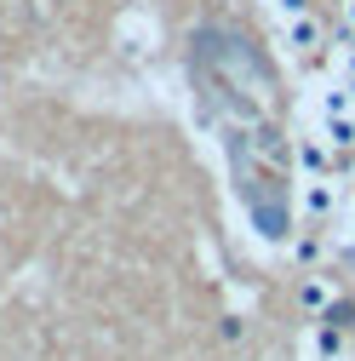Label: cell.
<instances>
[{
    "label": "cell",
    "instance_id": "6da1fadb",
    "mask_svg": "<svg viewBox=\"0 0 355 361\" xmlns=\"http://www.w3.org/2000/svg\"><path fill=\"white\" fill-rule=\"evenodd\" d=\"M304 178H338V161H332V144H327V132H304V138L292 144Z\"/></svg>",
    "mask_w": 355,
    "mask_h": 361
},
{
    "label": "cell",
    "instance_id": "7a4b0ae2",
    "mask_svg": "<svg viewBox=\"0 0 355 361\" xmlns=\"http://www.w3.org/2000/svg\"><path fill=\"white\" fill-rule=\"evenodd\" d=\"M281 40H287L298 58H309V52H321V47H327V23H321L316 12H298V18H287Z\"/></svg>",
    "mask_w": 355,
    "mask_h": 361
},
{
    "label": "cell",
    "instance_id": "3957f363",
    "mask_svg": "<svg viewBox=\"0 0 355 361\" xmlns=\"http://www.w3.org/2000/svg\"><path fill=\"white\" fill-rule=\"evenodd\" d=\"M298 207H304V218H332L338 212V178H304L298 184Z\"/></svg>",
    "mask_w": 355,
    "mask_h": 361
},
{
    "label": "cell",
    "instance_id": "277c9868",
    "mask_svg": "<svg viewBox=\"0 0 355 361\" xmlns=\"http://www.w3.org/2000/svg\"><path fill=\"white\" fill-rule=\"evenodd\" d=\"M338 304V287L321 276V269H309V276H298V310L304 315H316V322H321V315Z\"/></svg>",
    "mask_w": 355,
    "mask_h": 361
},
{
    "label": "cell",
    "instance_id": "5b68a950",
    "mask_svg": "<svg viewBox=\"0 0 355 361\" xmlns=\"http://www.w3.org/2000/svg\"><path fill=\"white\" fill-rule=\"evenodd\" d=\"M327 252H332V241H327V230H321V224L298 230V241H292V258H298L304 269H321V264H327Z\"/></svg>",
    "mask_w": 355,
    "mask_h": 361
},
{
    "label": "cell",
    "instance_id": "8992f818",
    "mask_svg": "<svg viewBox=\"0 0 355 361\" xmlns=\"http://www.w3.org/2000/svg\"><path fill=\"white\" fill-rule=\"evenodd\" d=\"M344 344H349V333H344V327L316 322V355H321V361H344Z\"/></svg>",
    "mask_w": 355,
    "mask_h": 361
},
{
    "label": "cell",
    "instance_id": "52a82bcc",
    "mask_svg": "<svg viewBox=\"0 0 355 361\" xmlns=\"http://www.w3.org/2000/svg\"><path fill=\"white\" fill-rule=\"evenodd\" d=\"M338 29H355V0H344V6H338Z\"/></svg>",
    "mask_w": 355,
    "mask_h": 361
}]
</instances>
